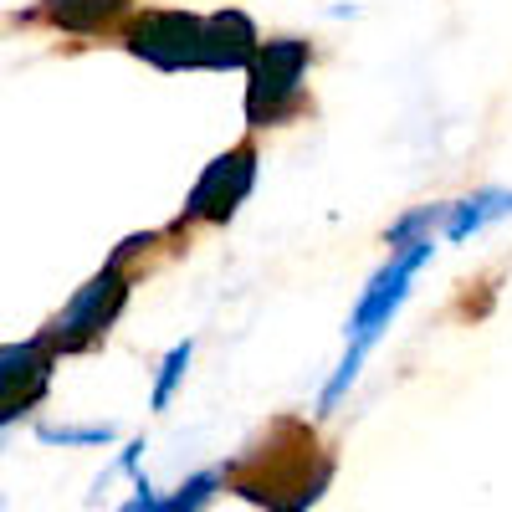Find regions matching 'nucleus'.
<instances>
[{
    "label": "nucleus",
    "instance_id": "f257e3e1",
    "mask_svg": "<svg viewBox=\"0 0 512 512\" xmlns=\"http://www.w3.org/2000/svg\"><path fill=\"white\" fill-rule=\"evenodd\" d=\"M128 52L180 72V67H246L256 57V26L241 11L190 16V11H149L128 26Z\"/></svg>",
    "mask_w": 512,
    "mask_h": 512
},
{
    "label": "nucleus",
    "instance_id": "f03ea898",
    "mask_svg": "<svg viewBox=\"0 0 512 512\" xmlns=\"http://www.w3.org/2000/svg\"><path fill=\"white\" fill-rule=\"evenodd\" d=\"M420 262H431V241H410L390 267H384L374 282H369V292L359 297V308H354V323H349V333H354V344H349V354H344V364H338V374H333V384L323 390V410L328 405H338V395L354 384V374H359V364H364V354L374 349V338L390 328V318H395V308L405 303V282L420 272Z\"/></svg>",
    "mask_w": 512,
    "mask_h": 512
},
{
    "label": "nucleus",
    "instance_id": "7ed1b4c3",
    "mask_svg": "<svg viewBox=\"0 0 512 512\" xmlns=\"http://www.w3.org/2000/svg\"><path fill=\"white\" fill-rule=\"evenodd\" d=\"M303 72H308V41H267V47H256L251 57V88H246V118L256 128L277 123L297 93H303Z\"/></svg>",
    "mask_w": 512,
    "mask_h": 512
},
{
    "label": "nucleus",
    "instance_id": "20e7f679",
    "mask_svg": "<svg viewBox=\"0 0 512 512\" xmlns=\"http://www.w3.org/2000/svg\"><path fill=\"white\" fill-rule=\"evenodd\" d=\"M123 303H128V282H123V272L108 262V267L67 303V313L52 323L47 349H67V354H72V349H88L93 338L108 333V323L123 313Z\"/></svg>",
    "mask_w": 512,
    "mask_h": 512
},
{
    "label": "nucleus",
    "instance_id": "39448f33",
    "mask_svg": "<svg viewBox=\"0 0 512 512\" xmlns=\"http://www.w3.org/2000/svg\"><path fill=\"white\" fill-rule=\"evenodd\" d=\"M256 185V149H231L221 154L216 164H205V175L200 185L190 190V216L195 221H231L236 216V205L251 195Z\"/></svg>",
    "mask_w": 512,
    "mask_h": 512
},
{
    "label": "nucleus",
    "instance_id": "423d86ee",
    "mask_svg": "<svg viewBox=\"0 0 512 512\" xmlns=\"http://www.w3.org/2000/svg\"><path fill=\"white\" fill-rule=\"evenodd\" d=\"M52 384V349L47 344H6L0 349V425L26 415Z\"/></svg>",
    "mask_w": 512,
    "mask_h": 512
},
{
    "label": "nucleus",
    "instance_id": "0eeeda50",
    "mask_svg": "<svg viewBox=\"0 0 512 512\" xmlns=\"http://www.w3.org/2000/svg\"><path fill=\"white\" fill-rule=\"evenodd\" d=\"M123 11V0H47V16L62 31H103V21H113Z\"/></svg>",
    "mask_w": 512,
    "mask_h": 512
},
{
    "label": "nucleus",
    "instance_id": "6e6552de",
    "mask_svg": "<svg viewBox=\"0 0 512 512\" xmlns=\"http://www.w3.org/2000/svg\"><path fill=\"white\" fill-rule=\"evenodd\" d=\"M507 210H512V195H507V190H487V195H477V200L456 205V216H451L446 236H451V241H461V236L482 231V226H487L492 216H507Z\"/></svg>",
    "mask_w": 512,
    "mask_h": 512
},
{
    "label": "nucleus",
    "instance_id": "1a4fd4ad",
    "mask_svg": "<svg viewBox=\"0 0 512 512\" xmlns=\"http://www.w3.org/2000/svg\"><path fill=\"white\" fill-rule=\"evenodd\" d=\"M185 364H190V344L169 349V359H164V374H159V390H154V410H164V405H169V395H175V384H180Z\"/></svg>",
    "mask_w": 512,
    "mask_h": 512
},
{
    "label": "nucleus",
    "instance_id": "9d476101",
    "mask_svg": "<svg viewBox=\"0 0 512 512\" xmlns=\"http://www.w3.org/2000/svg\"><path fill=\"white\" fill-rule=\"evenodd\" d=\"M113 431L108 425H93V431H57V425H41V441H62V446H103Z\"/></svg>",
    "mask_w": 512,
    "mask_h": 512
}]
</instances>
